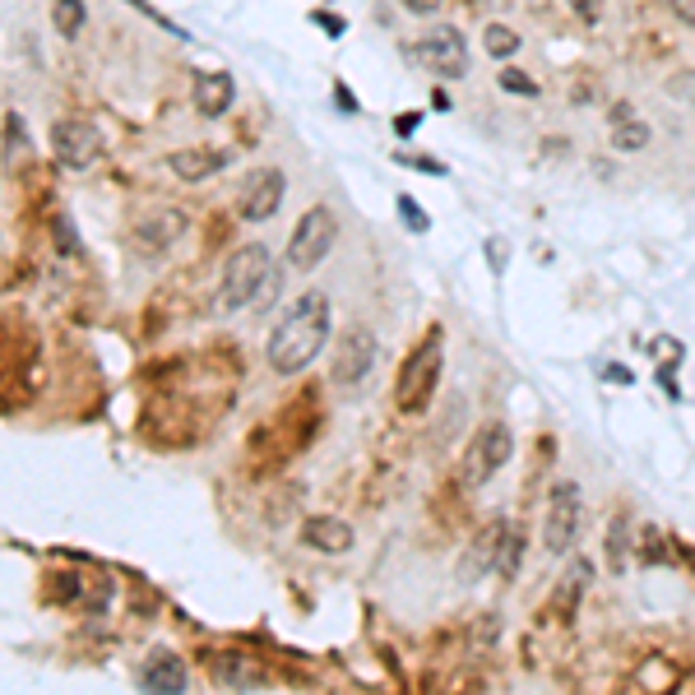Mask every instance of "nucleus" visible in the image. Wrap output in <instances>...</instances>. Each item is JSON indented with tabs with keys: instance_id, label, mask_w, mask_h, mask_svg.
Returning <instances> with one entry per match:
<instances>
[{
	"instance_id": "obj_1",
	"label": "nucleus",
	"mask_w": 695,
	"mask_h": 695,
	"mask_svg": "<svg viewBox=\"0 0 695 695\" xmlns=\"http://www.w3.org/2000/svg\"><path fill=\"white\" fill-rule=\"evenodd\" d=\"M329 325H334L329 297H325L320 288H306V293L288 306V311H283V320H278L274 334H269V344H265L269 367H274L278 376H301V371L325 352Z\"/></svg>"
},
{
	"instance_id": "obj_2",
	"label": "nucleus",
	"mask_w": 695,
	"mask_h": 695,
	"mask_svg": "<svg viewBox=\"0 0 695 695\" xmlns=\"http://www.w3.org/2000/svg\"><path fill=\"white\" fill-rule=\"evenodd\" d=\"M278 297V269L269 246L251 242L242 251H232V260L223 265V283H218V316L232 311H269Z\"/></svg>"
},
{
	"instance_id": "obj_3",
	"label": "nucleus",
	"mask_w": 695,
	"mask_h": 695,
	"mask_svg": "<svg viewBox=\"0 0 695 695\" xmlns=\"http://www.w3.org/2000/svg\"><path fill=\"white\" fill-rule=\"evenodd\" d=\"M441 367H446V334L436 325V329H427V339L408 352V362L399 371V385H395L399 413H422L436 395V385H441Z\"/></svg>"
},
{
	"instance_id": "obj_4",
	"label": "nucleus",
	"mask_w": 695,
	"mask_h": 695,
	"mask_svg": "<svg viewBox=\"0 0 695 695\" xmlns=\"http://www.w3.org/2000/svg\"><path fill=\"white\" fill-rule=\"evenodd\" d=\"M510 450H514V431L505 422H487L482 431H473L469 450H463V469H459V482L478 492V487L492 482L505 463H510Z\"/></svg>"
},
{
	"instance_id": "obj_5",
	"label": "nucleus",
	"mask_w": 695,
	"mask_h": 695,
	"mask_svg": "<svg viewBox=\"0 0 695 695\" xmlns=\"http://www.w3.org/2000/svg\"><path fill=\"white\" fill-rule=\"evenodd\" d=\"M334 237H339V218H334V209H325V204H316V209H306L293 227V237H288V269L306 274V269H316L325 255L334 251Z\"/></svg>"
},
{
	"instance_id": "obj_6",
	"label": "nucleus",
	"mask_w": 695,
	"mask_h": 695,
	"mask_svg": "<svg viewBox=\"0 0 695 695\" xmlns=\"http://www.w3.org/2000/svg\"><path fill=\"white\" fill-rule=\"evenodd\" d=\"M408 57H418L436 80H463L469 74V42H463L459 29H450V23H436V29L408 47Z\"/></svg>"
},
{
	"instance_id": "obj_7",
	"label": "nucleus",
	"mask_w": 695,
	"mask_h": 695,
	"mask_svg": "<svg viewBox=\"0 0 695 695\" xmlns=\"http://www.w3.org/2000/svg\"><path fill=\"white\" fill-rule=\"evenodd\" d=\"M376 357H380V339H376L367 325H352L344 339H339V348H334V362H329L334 385H339V390H357V385L371 376Z\"/></svg>"
},
{
	"instance_id": "obj_8",
	"label": "nucleus",
	"mask_w": 695,
	"mask_h": 695,
	"mask_svg": "<svg viewBox=\"0 0 695 695\" xmlns=\"http://www.w3.org/2000/svg\"><path fill=\"white\" fill-rule=\"evenodd\" d=\"M580 510H584V497L575 482H556L552 497H548V520H543V548L548 556H565L580 533Z\"/></svg>"
},
{
	"instance_id": "obj_9",
	"label": "nucleus",
	"mask_w": 695,
	"mask_h": 695,
	"mask_svg": "<svg viewBox=\"0 0 695 695\" xmlns=\"http://www.w3.org/2000/svg\"><path fill=\"white\" fill-rule=\"evenodd\" d=\"M51 149H57V163L70 167V172H84L98 163L102 153V131L84 116H61L51 125Z\"/></svg>"
},
{
	"instance_id": "obj_10",
	"label": "nucleus",
	"mask_w": 695,
	"mask_h": 695,
	"mask_svg": "<svg viewBox=\"0 0 695 695\" xmlns=\"http://www.w3.org/2000/svg\"><path fill=\"white\" fill-rule=\"evenodd\" d=\"M204 667H209V677L227 691H251V686H265L269 673H265V663L246 654V650H214L209 658H204Z\"/></svg>"
},
{
	"instance_id": "obj_11",
	"label": "nucleus",
	"mask_w": 695,
	"mask_h": 695,
	"mask_svg": "<svg viewBox=\"0 0 695 695\" xmlns=\"http://www.w3.org/2000/svg\"><path fill=\"white\" fill-rule=\"evenodd\" d=\"M283 195H288V182H283L278 167H260L251 172V182L242 191V218L246 223H269L283 209Z\"/></svg>"
},
{
	"instance_id": "obj_12",
	"label": "nucleus",
	"mask_w": 695,
	"mask_h": 695,
	"mask_svg": "<svg viewBox=\"0 0 695 695\" xmlns=\"http://www.w3.org/2000/svg\"><path fill=\"white\" fill-rule=\"evenodd\" d=\"M505 520H492V524H482L478 538L469 543V552L459 556V584H478L497 571V561H501V543H505Z\"/></svg>"
},
{
	"instance_id": "obj_13",
	"label": "nucleus",
	"mask_w": 695,
	"mask_h": 695,
	"mask_svg": "<svg viewBox=\"0 0 695 695\" xmlns=\"http://www.w3.org/2000/svg\"><path fill=\"white\" fill-rule=\"evenodd\" d=\"M301 548H311V552H325V556H344L352 543H357V533L348 520H339V514H311V520L301 524Z\"/></svg>"
},
{
	"instance_id": "obj_14",
	"label": "nucleus",
	"mask_w": 695,
	"mask_h": 695,
	"mask_svg": "<svg viewBox=\"0 0 695 695\" xmlns=\"http://www.w3.org/2000/svg\"><path fill=\"white\" fill-rule=\"evenodd\" d=\"M186 232V214L182 209H149V214H140V223H135V246L140 251H149V255H159V251H167L176 237Z\"/></svg>"
},
{
	"instance_id": "obj_15",
	"label": "nucleus",
	"mask_w": 695,
	"mask_h": 695,
	"mask_svg": "<svg viewBox=\"0 0 695 695\" xmlns=\"http://www.w3.org/2000/svg\"><path fill=\"white\" fill-rule=\"evenodd\" d=\"M191 93H195V112L200 116H209V121H218V116H227L232 112V102H237V84H232V74L227 70H200L195 74V84H191Z\"/></svg>"
},
{
	"instance_id": "obj_16",
	"label": "nucleus",
	"mask_w": 695,
	"mask_h": 695,
	"mask_svg": "<svg viewBox=\"0 0 695 695\" xmlns=\"http://www.w3.org/2000/svg\"><path fill=\"white\" fill-rule=\"evenodd\" d=\"M140 686L149 695H182L186 691V663L172 650H153L149 663L140 667Z\"/></svg>"
},
{
	"instance_id": "obj_17",
	"label": "nucleus",
	"mask_w": 695,
	"mask_h": 695,
	"mask_svg": "<svg viewBox=\"0 0 695 695\" xmlns=\"http://www.w3.org/2000/svg\"><path fill=\"white\" fill-rule=\"evenodd\" d=\"M227 163H232V153H223V149H176V153H167V172L176 176V182H186V186L223 172Z\"/></svg>"
},
{
	"instance_id": "obj_18",
	"label": "nucleus",
	"mask_w": 695,
	"mask_h": 695,
	"mask_svg": "<svg viewBox=\"0 0 695 695\" xmlns=\"http://www.w3.org/2000/svg\"><path fill=\"white\" fill-rule=\"evenodd\" d=\"M0 163H6V172H19L33 163V144L29 135H23V116L19 112H6V140H0Z\"/></svg>"
},
{
	"instance_id": "obj_19",
	"label": "nucleus",
	"mask_w": 695,
	"mask_h": 695,
	"mask_svg": "<svg viewBox=\"0 0 695 695\" xmlns=\"http://www.w3.org/2000/svg\"><path fill=\"white\" fill-rule=\"evenodd\" d=\"M654 131L640 116H626V121H612V149L616 153H640V149H650Z\"/></svg>"
},
{
	"instance_id": "obj_20",
	"label": "nucleus",
	"mask_w": 695,
	"mask_h": 695,
	"mask_svg": "<svg viewBox=\"0 0 695 695\" xmlns=\"http://www.w3.org/2000/svg\"><path fill=\"white\" fill-rule=\"evenodd\" d=\"M51 23H57L61 38H80L84 23H89L84 0H51Z\"/></svg>"
},
{
	"instance_id": "obj_21",
	"label": "nucleus",
	"mask_w": 695,
	"mask_h": 695,
	"mask_svg": "<svg viewBox=\"0 0 695 695\" xmlns=\"http://www.w3.org/2000/svg\"><path fill=\"white\" fill-rule=\"evenodd\" d=\"M482 47H487V57L492 61H510V57H520V33H514L510 23H487Z\"/></svg>"
},
{
	"instance_id": "obj_22",
	"label": "nucleus",
	"mask_w": 695,
	"mask_h": 695,
	"mask_svg": "<svg viewBox=\"0 0 695 695\" xmlns=\"http://www.w3.org/2000/svg\"><path fill=\"white\" fill-rule=\"evenodd\" d=\"M589 580H594V565H589L584 556H575V561H571V571H565V584H561V603H565V612L575 607V599L589 589Z\"/></svg>"
},
{
	"instance_id": "obj_23",
	"label": "nucleus",
	"mask_w": 695,
	"mask_h": 695,
	"mask_svg": "<svg viewBox=\"0 0 695 695\" xmlns=\"http://www.w3.org/2000/svg\"><path fill=\"white\" fill-rule=\"evenodd\" d=\"M520 561H524V529H505V543H501V561H497V571L505 575V580H514L520 575Z\"/></svg>"
},
{
	"instance_id": "obj_24",
	"label": "nucleus",
	"mask_w": 695,
	"mask_h": 695,
	"mask_svg": "<svg viewBox=\"0 0 695 695\" xmlns=\"http://www.w3.org/2000/svg\"><path fill=\"white\" fill-rule=\"evenodd\" d=\"M626 556H631V529H626V520H612V529H607V561H612V571H622Z\"/></svg>"
},
{
	"instance_id": "obj_25",
	"label": "nucleus",
	"mask_w": 695,
	"mask_h": 695,
	"mask_svg": "<svg viewBox=\"0 0 695 695\" xmlns=\"http://www.w3.org/2000/svg\"><path fill=\"white\" fill-rule=\"evenodd\" d=\"M497 84H501L505 93H514V98H538V80H529V74H524V70H514V65H501Z\"/></svg>"
},
{
	"instance_id": "obj_26",
	"label": "nucleus",
	"mask_w": 695,
	"mask_h": 695,
	"mask_svg": "<svg viewBox=\"0 0 695 695\" xmlns=\"http://www.w3.org/2000/svg\"><path fill=\"white\" fill-rule=\"evenodd\" d=\"M51 232H57V251H61V255H80V232H74L70 214H57Z\"/></svg>"
},
{
	"instance_id": "obj_27",
	"label": "nucleus",
	"mask_w": 695,
	"mask_h": 695,
	"mask_svg": "<svg viewBox=\"0 0 695 695\" xmlns=\"http://www.w3.org/2000/svg\"><path fill=\"white\" fill-rule=\"evenodd\" d=\"M667 98H677L682 108H695V70H677L667 80Z\"/></svg>"
},
{
	"instance_id": "obj_28",
	"label": "nucleus",
	"mask_w": 695,
	"mask_h": 695,
	"mask_svg": "<svg viewBox=\"0 0 695 695\" xmlns=\"http://www.w3.org/2000/svg\"><path fill=\"white\" fill-rule=\"evenodd\" d=\"M395 163H399V167H413V172H422V176H446V163H441V159H422V153H399V149H395Z\"/></svg>"
},
{
	"instance_id": "obj_29",
	"label": "nucleus",
	"mask_w": 695,
	"mask_h": 695,
	"mask_svg": "<svg viewBox=\"0 0 695 695\" xmlns=\"http://www.w3.org/2000/svg\"><path fill=\"white\" fill-rule=\"evenodd\" d=\"M399 218H403L408 232H427V227H431V218L422 214V204H418L413 195H399Z\"/></svg>"
},
{
	"instance_id": "obj_30",
	"label": "nucleus",
	"mask_w": 695,
	"mask_h": 695,
	"mask_svg": "<svg viewBox=\"0 0 695 695\" xmlns=\"http://www.w3.org/2000/svg\"><path fill=\"white\" fill-rule=\"evenodd\" d=\"M650 352H654V362H658V367H677V362H682V344H677V339H667V334L650 344Z\"/></svg>"
},
{
	"instance_id": "obj_31",
	"label": "nucleus",
	"mask_w": 695,
	"mask_h": 695,
	"mask_svg": "<svg viewBox=\"0 0 695 695\" xmlns=\"http://www.w3.org/2000/svg\"><path fill=\"white\" fill-rule=\"evenodd\" d=\"M311 23H316L320 33H329V38H344V33H348V19H344V14H334V10H316Z\"/></svg>"
},
{
	"instance_id": "obj_32",
	"label": "nucleus",
	"mask_w": 695,
	"mask_h": 695,
	"mask_svg": "<svg viewBox=\"0 0 695 695\" xmlns=\"http://www.w3.org/2000/svg\"><path fill=\"white\" fill-rule=\"evenodd\" d=\"M61 584H57V599L61 603H80V589H84V580L80 575H57Z\"/></svg>"
},
{
	"instance_id": "obj_33",
	"label": "nucleus",
	"mask_w": 695,
	"mask_h": 695,
	"mask_svg": "<svg viewBox=\"0 0 695 695\" xmlns=\"http://www.w3.org/2000/svg\"><path fill=\"white\" fill-rule=\"evenodd\" d=\"M571 10H575V19H584V23H599L603 0H571Z\"/></svg>"
},
{
	"instance_id": "obj_34",
	"label": "nucleus",
	"mask_w": 695,
	"mask_h": 695,
	"mask_svg": "<svg viewBox=\"0 0 695 695\" xmlns=\"http://www.w3.org/2000/svg\"><path fill=\"white\" fill-rule=\"evenodd\" d=\"M418 125H422V116H418V112H403V116H395V135H399V140H408V135L418 131Z\"/></svg>"
},
{
	"instance_id": "obj_35",
	"label": "nucleus",
	"mask_w": 695,
	"mask_h": 695,
	"mask_svg": "<svg viewBox=\"0 0 695 695\" xmlns=\"http://www.w3.org/2000/svg\"><path fill=\"white\" fill-rule=\"evenodd\" d=\"M667 10H673L682 23H691V29H695V0H667Z\"/></svg>"
},
{
	"instance_id": "obj_36",
	"label": "nucleus",
	"mask_w": 695,
	"mask_h": 695,
	"mask_svg": "<svg viewBox=\"0 0 695 695\" xmlns=\"http://www.w3.org/2000/svg\"><path fill=\"white\" fill-rule=\"evenodd\" d=\"M487 255H492V269L501 274V265H505V242H501V237H492V242H487Z\"/></svg>"
},
{
	"instance_id": "obj_37",
	"label": "nucleus",
	"mask_w": 695,
	"mask_h": 695,
	"mask_svg": "<svg viewBox=\"0 0 695 695\" xmlns=\"http://www.w3.org/2000/svg\"><path fill=\"white\" fill-rule=\"evenodd\" d=\"M403 6L413 14H436V10H441V0H403Z\"/></svg>"
},
{
	"instance_id": "obj_38",
	"label": "nucleus",
	"mask_w": 695,
	"mask_h": 695,
	"mask_svg": "<svg viewBox=\"0 0 695 695\" xmlns=\"http://www.w3.org/2000/svg\"><path fill=\"white\" fill-rule=\"evenodd\" d=\"M334 98H339V108H344V112H357V102H352L348 84H334Z\"/></svg>"
},
{
	"instance_id": "obj_39",
	"label": "nucleus",
	"mask_w": 695,
	"mask_h": 695,
	"mask_svg": "<svg viewBox=\"0 0 695 695\" xmlns=\"http://www.w3.org/2000/svg\"><path fill=\"white\" fill-rule=\"evenodd\" d=\"M607 116H612V121H626V116H635V108H631V102H612Z\"/></svg>"
},
{
	"instance_id": "obj_40",
	"label": "nucleus",
	"mask_w": 695,
	"mask_h": 695,
	"mask_svg": "<svg viewBox=\"0 0 695 695\" xmlns=\"http://www.w3.org/2000/svg\"><path fill=\"white\" fill-rule=\"evenodd\" d=\"M607 380H622V385H631V371H626V367H607Z\"/></svg>"
}]
</instances>
